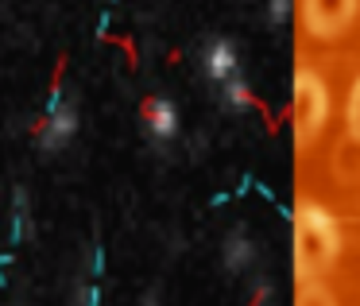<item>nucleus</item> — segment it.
<instances>
[{"label": "nucleus", "mask_w": 360, "mask_h": 306, "mask_svg": "<svg viewBox=\"0 0 360 306\" xmlns=\"http://www.w3.org/2000/svg\"><path fill=\"white\" fill-rule=\"evenodd\" d=\"M337 256H341V229H337L333 213L318 202H298L295 205V272H298V279L310 283Z\"/></svg>", "instance_id": "nucleus-1"}, {"label": "nucleus", "mask_w": 360, "mask_h": 306, "mask_svg": "<svg viewBox=\"0 0 360 306\" xmlns=\"http://www.w3.org/2000/svg\"><path fill=\"white\" fill-rule=\"evenodd\" d=\"M329 117V89L314 70L295 74V105H290V128H295V144H310L314 136L326 128Z\"/></svg>", "instance_id": "nucleus-2"}, {"label": "nucleus", "mask_w": 360, "mask_h": 306, "mask_svg": "<svg viewBox=\"0 0 360 306\" xmlns=\"http://www.w3.org/2000/svg\"><path fill=\"white\" fill-rule=\"evenodd\" d=\"M39 148L43 151H63L66 144L78 136V105L66 101V97H55L47 109V117L39 120Z\"/></svg>", "instance_id": "nucleus-3"}, {"label": "nucleus", "mask_w": 360, "mask_h": 306, "mask_svg": "<svg viewBox=\"0 0 360 306\" xmlns=\"http://www.w3.org/2000/svg\"><path fill=\"white\" fill-rule=\"evenodd\" d=\"M202 74L221 89H225L229 82H240V51H236V43L225 39V35L205 43L202 47Z\"/></svg>", "instance_id": "nucleus-4"}, {"label": "nucleus", "mask_w": 360, "mask_h": 306, "mask_svg": "<svg viewBox=\"0 0 360 306\" xmlns=\"http://www.w3.org/2000/svg\"><path fill=\"white\" fill-rule=\"evenodd\" d=\"M356 12V0H306L302 20L314 35H337Z\"/></svg>", "instance_id": "nucleus-5"}, {"label": "nucleus", "mask_w": 360, "mask_h": 306, "mask_svg": "<svg viewBox=\"0 0 360 306\" xmlns=\"http://www.w3.org/2000/svg\"><path fill=\"white\" fill-rule=\"evenodd\" d=\"M140 128L148 132V140L171 144L179 136V109L167 97H143L140 101Z\"/></svg>", "instance_id": "nucleus-6"}, {"label": "nucleus", "mask_w": 360, "mask_h": 306, "mask_svg": "<svg viewBox=\"0 0 360 306\" xmlns=\"http://www.w3.org/2000/svg\"><path fill=\"white\" fill-rule=\"evenodd\" d=\"M333 171L341 182H360V136H345L333 151Z\"/></svg>", "instance_id": "nucleus-7"}, {"label": "nucleus", "mask_w": 360, "mask_h": 306, "mask_svg": "<svg viewBox=\"0 0 360 306\" xmlns=\"http://www.w3.org/2000/svg\"><path fill=\"white\" fill-rule=\"evenodd\" d=\"M252 256H256V248H252V241L244 233H233L225 244V264L233 267V272H244V267L252 264Z\"/></svg>", "instance_id": "nucleus-8"}, {"label": "nucleus", "mask_w": 360, "mask_h": 306, "mask_svg": "<svg viewBox=\"0 0 360 306\" xmlns=\"http://www.w3.org/2000/svg\"><path fill=\"white\" fill-rule=\"evenodd\" d=\"M298 306H337V298L329 295L326 287H321V283H306L302 291H298Z\"/></svg>", "instance_id": "nucleus-9"}, {"label": "nucleus", "mask_w": 360, "mask_h": 306, "mask_svg": "<svg viewBox=\"0 0 360 306\" xmlns=\"http://www.w3.org/2000/svg\"><path fill=\"white\" fill-rule=\"evenodd\" d=\"M221 97H225L229 105H233V109H244V105H252V94H248V82H229L225 89H221Z\"/></svg>", "instance_id": "nucleus-10"}, {"label": "nucleus", "mask_w": 360, "mask_h": 306, "mask_svg": "<svg viewBox=\"0 0 360 306\" xmlns=\"http://www.w3.org/2000/svg\"><path fill=\"white\" fill-rule=\"evenodd\" d=\"M290 12H295V0H267V20L271 24H287Z\"/></svg>", "instance_id": "nucleus-11"}, {"label": "nucleus", "mask_w": 360, "mask_h": 306, "mask_svg": "<svg viewBox=\"0 0 360 306\" xmlns=\"http://www.w3.org/2000/svg\"><path fill=\"white\" fill-rule=\"evenodd\" d=\"M349 132L360 136V78L352 82V94H349Z\"/></svg>", "instance_id": "nucleus-12"}]
</instances>
